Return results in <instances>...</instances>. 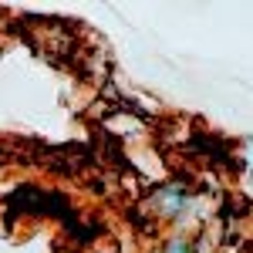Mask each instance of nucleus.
Wrapping results in <instances>:
<instances>
[{
  "instance_id": "nucleus-1",
  "label": "nucleus",
  "mask_w": 253,
  "mask_h": 253,
  "mask_svg": "<svg viewBox=\"0 0 253 253\" xmlns=\"http://www.w3.org/2000/svg\"><path fill=\"white\" fill-rule=\"evenodd\" d=\"M169 253H186V250H182V247H172V250H169Z\"/></svg>"
}]
</instances>
